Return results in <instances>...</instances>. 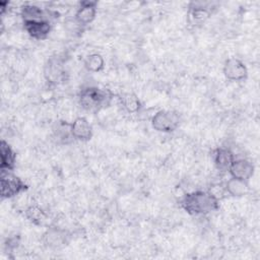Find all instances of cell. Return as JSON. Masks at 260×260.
Wrapping results in <instances>:
<instances>
[{"label":"cell","mask_w":260,"mask_h":260,"mask_svg":"<svg viewBox=\"0 0 260 260\" xmlns=\"http://www.w3.org/2000/svg\"><path fill=\"white\" fill-rule=\"evenodd\" d=\"M65 68L62 61L56 57L50 58L44 68V76L49 83L58 84L65 80Z\"/></svg>","instance_id":"cell-9"},{"label":"cell","mask_w":260,"mask_h":260,"mask_svg":"<svg viewBox=\"0 0 260 260\" xmlns=\"http://www.w3.org/2000/svg\"><path fill=\"white\" fill-rule=\"evenodd\" d=\"M0 171H13L16 164V152L5 140L0 142Z\"/></svg>","instance_id":"cell-13"},{"label":"cell","mask_w":260,"mask_h":260,"mask_svg":"<svg viewBox=\"0 0 260 260\" xmlns=\"http://www.w3.org/2000/svg\"><path fill=\"white\" fill-rule=\"evenodd\" d=\"M151 127L158 132H174L181 123V117L178 112L171 110H159L151 118Z\"/></svg>","instance_id":"cell-4"},{"label":"cell","mask_w":260,"mask_h":260,"mask_svg":"<svg viewBox=\"0 0 260 260\" xmlns=\"http://www.w3.org/2000/svg\"><path fill=\"white\" fill-rule=\"evenodd\" d=\"M224 189L233 197H242L248 193L249 185L247 181L231 177L225 183Z\"/></svg>","instance_id":"cell-17"},{"label":"cell","mask_w":260,"mask_h":260,"mask_svg":"<svg viewBox=\"0 0 260 260\" xmlns=\"http://www.w3.org/2000/svg\"><path fill=\"white\" fill-rule=\"evenodd\" d=\"M0 195L2 199L13 198L26 191L28 186L22 179L13 174V171H1Z\"/></svg>","instance_id":"cell-3"},{"label":"cell","mask_w":260,"mask_h":260,"mask_svg":"<svg viewBox=\"0 0 260 260\" xmlns=\"http://www.w3.org/2000/svg\"><path fill=\"white\" fill-rule=\"evenodd\" d=\"M20 16L22 21L25 20H38V19H49V16L45 10L34 4H24L20 8Z\"/></svg>","instance_id":"cell-16"},{"label":"cell","mask_w":260,"mask_h":260,"mask_svg":"<svg viewBox=\"0 0 260 260\" xmlns=\"http://www.w3.org/2000/svg\"><path fill=\"white\" fill-rule=\"evenodd\" d=\"M207 5L208 3L191 2L188 11L189 21L195 24L204 22L211 14V9Z\"/></svg>","instance_id":"cell-14"},{"label":"cell","mask_w":260,"mask_h":260,"mask_svg":"<svg viewBox=\"0 0 260 260\" xmlns=\"http://www.w3.org/2000/svg\"><path fill=\"white\" fill-rule=\"evenodd\" d=\"M220 199L211 191L196 190L182 196L179 204L190 215H206L220 207Z\"/></svg>","instance_id":"cell-1"},{"label":"cell","mask_w":260,"mask_h":260,"mask_svg":"<svg viewBox=\"0 0 260 260\" xmlns=\"http://www.w3.org/2000/svg\"><path fill=\"white\" fill-rule=\"evenodd\" d=\"M105 60L99 53H92L86 56L84 60V67L90 72H100L104 69Z\"/></svg>","instance_id":"cell-20"},{"label":"cell","mask_w":260,"mask_h":260,"mask_svg":"<svg viewBox=\"0 0 260 260\" xmlns=\"http://www.w3.org/2000/svg\"><path fill=\"white\" fill-rule=\"evenodd\" d=\"M53 135L57 142L62 144H67L74 139L71 134L70 123L66 121H56L53 127Z\"/></svg>","instance_id":"cell-15"},{"label":"cell","mask_w":260,"mask_h":260,"mask_svg":"<svg viewBox=\"0 0 260 260\" xmlns=\"http://www.w3.org/2000/svg\"><path fill=\"white\" fill-rule=\"evenodd\" d=\"M70 241V234L67 230L59 226H50L43 235V242L45 246L50 249H60L68 245Z\"/></svg>","instance_id":"cell-5"},{"label":"cell","mask_w":260,"mask_h":260,"mask_svg":"<svg viewBox=\"0 0 260 260\" xmlns=\"http://www.w3.org/2000/svg\"><path fill=\"white\" fill-rule=\"evenodd\" d=\"M71 134L75 140L86 142L92 137V127L85 117H77L70 123Z\"/></svg>","instance_id":"cell-10"},{"label":"cell","mask_w":260,"mask_h":260,"mask_svg":"<svg viewBox=\"0 0 260 260\" xmlns=\"http://www.w3.org/2000/svg\"><path fill=\"white\" fill-rule=\"evenodd\" d=\"M26 218L36 225H42L44 224L48 219V214L37 204L29 205L25 211Z\"/></svg>","instance_id":"cell-19"},{"label":"cell","mask_w":260,"mask_h":260,"mask_svg":"<svg viewBox=\"0 0 260 260\" xmlns=\"http://www.w3.org/2000/svg\"><path fill=\"white\" fill-rule=\"evenodd\" d=\"M98 2L96 1H80L78 3L76 12L74 14L75 22L80 26H85L91 23L96 15Z\"/></svg>","instance_id":"cell-7"},{"label":"cell","mask_w":260,"mask_h":260,"mask_svg":"<svg viewBox=\"0 0 260 260\" xmlns=\"http://www.w3.org/2000/svg\"><path fill=\"white\" fill-rule=\"evenodd\" d=\"M113 93L108 88L99 86L82 87L78 93L79 106L86 112L95 114L108 108L112 102Z\"/></svg>","instance_id":"cell-2"},{"label":"cell","mask_w":260,"mask_h":260,"mask_svg":"<svg viewBox=\"0 0 260 260\" xmlns=\"http://www.w3.org/2000/svg\"><path fill=\"white\" fill-rule=\"evenodd\" d=\"M254 170L255 168L251 160L247 158H235L228 172L230 173L231 177L248 182L253 176Z\"/></svg>","instance_id":"cell-11"},{"label":"cell","mask_w":260,"mask_h":260,"mask_svg":"<svg viewBox=\"0 0 260 260\" xmlns=\"http://www.w3.org/2000/svg\"><path fill=\"white\" fill-rule=\"evenodd\" d=\"M211 158L214 167L219 172H228L236 157L234 152L230 148L219 146L212 150Z\"/></svg>","instance_id":"cell-12"},{"label":"cell","mask_w":260,"mask_h":260,"mask_svg":"<svg viewBox=\"0 0 260 260\" xmlns=\"http://www.w3.org/2000/svg\"><path fill=\"white\" fill-rule=\"evenodd\" d=\"M23 28L28 36L35 40H45L52 29V24L49 19L25 20L22 21Z\"/></svg>","instance_id":"cell-8"},{"label":"cell","mask_w":260,"mask_h":260,"mask_svg":"<svg viewBox=\"0 0 260 260\" xmlns=\"http://www.w3.org/2000/svg\"><path fill=\"white\" fill-rule=\"evenodd\" d=\"M222 71L225 78L231 81H244L248 77L247 66L236 57H231L225 60Z\"/></svg>","instance_id":"cell-6"},{"label":"cell","mask_w":260,"mask_h":260,"mask_svg":"<svg viewBox=\"0 0 260 260\" xmlns=\"http://www.w3.org/2000/svg\"><path fill=\"white\" fill-rule=\"evenodd\" d=\"M119 102L123 109L128 113H136L141 108V103L138 96L133 92H122L118 95Z\"/></svg>","instance_id":"cell-18"}]
</instances>
